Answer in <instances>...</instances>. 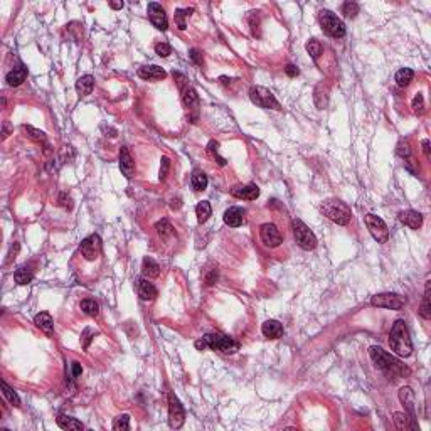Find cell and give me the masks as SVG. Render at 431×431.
<instances>
[{"label": "cell", "instance_id": "6da1fadb", "mask_svg": "<svg viewBox=\"0 0 431 431\" xmlns=\"http://www.w3.org/2000/svg\"><path fill=\"white\" fill-rule=\"evenodd\" d=\"M389 345L391 350L396 352L399 357H410L413 352V342L410 337V330L406 327L404 320H396L391 328L389 334Z\"/></svg>", "mask_w": 431, "mask_h": 431}, {"label": "cell", "instance_id": "7a4b0ae2", "mask_svg": "<svg viewBox=\"0 0 431 431\" xmlns=\"http://www.w3.org/2000/svg\"><path fill=\"white\" fill-rule=\"evenodd\" d=\"M369 356H371L372 362L376 364V367L382 369L384 372H388L391 376H404L410 374V369H406L403 364L397 359H394L391 354H388L386 350H382L381 347L372 345L369 349Z\"/></svg>", "mask_w": 431, "mask_h": 431}, {"label": "cell", "instance_id": "3957f363", "mask_svg": "<svg viewBox=\"0 0 431 431\" xmlns=\"http://www.w3.org/2000/svg\"><path fill=\"white\" fill-rule=\"evenodd\" d=\"M320 211H322V214L327 219H330V221H334L335 224H341V226L349 224L350 219H352L350 207L347 206L345 202L339 200V199H328V200H325L322 206H320Z\"/></svg>", "mask_w": 431, "mask_h": 431}, {"label": "cell", "instance_id": "277c9868", "mask_svg": "<svg viewBox=\"0 0 431 431\" xmlns=\"http://www.w3.org/2000/svg\"><path fill=\"white\" fill-rule=\"evenodd\" d=\"M319 20L323 32L330 36V37L341 39L345 36V24L342 22V19H339L334 12H330V10H320Z\"/></svg>", "mask_w": 431, "mask_h": 431}, {"label": "cell", "instance_id": "5b68a950", "mask_svg": "<svg viewBox=\"0 0 431 431\" xmlns=\"http://www.w3.org/2000/svg\"><path fill=\"white\" fill-rule=\"evenodd\" d=\"M291 229H293V237L297 244L305 251H312L317 248V237L312 233V229L305 224L300 219H293L291 222Z\"/></svg>", "mask_w": 431, "mask_h": 431}, {"label": "cell", "instance_id": "8992f818", "mask_svg": "<svg viewBox=\"0 0 431 431\" xmlns=\"http://www.w3.org/2000/svg\"><path fill=\"white\" fill-rule=\"evenodd\" d=\"M204 341L207 342V347H211L213 350H219L222 354H234L239 350V344L234 339L222 335L219 332H211V334L204 335Z\"/></svg>", "mask_w": 431, "mask_h": 431}, {"label": "cell", "instance_id": "52a82bcc", "mask_svg": "<svg viewBox=\"0 0 431 431\" xmlns=\"http://www.w3.org/2000/svg\"><path fill=\"white\" fill-rule=\"evenodd\" d=\"M250 100L259 108L276 109V111H280V109H281V105H280V101L275 98V94H273L269 90H266V88H263V86H253V88H251V90H250Z\"/></svg>", "mask_w": 431, "mask_h": 431}, {"label": "cell", "instance_id": "ba28073f", "mask_svg": "<svg viewBox=\"0 0 431 431\" xmlns=\"http://www.w3.org/2000/svg\"><path fill=\"white\" fill-rule=\"evenodd\" d=\"M364 221H366V226H367L369 233H371V236L374 237L377 243H381V244L388 243V239H389V229H388V226H386V222L382 221L379 216L367 214Z\"/></svg>", "mask_w": 431, "mask_h": 431}, {"label": "cell", "instance_id": "9c48e42d", "mask_svg": "<svg viewBox=\"0 0 431 431\" xmlns=\"http://www.w3.org/2000/svg\"><path fill=\"white\" fill-rule=\"evenodd\" d=\"M371 305L377 306V308L401 310L406 305V298L397 293H377L371 298Z\"/></svg>", "mask_w": 431, "mask_h": 431}, {"label": "cell", "instance_id": "30bf717a", "mask_svg": "<svg viewBox=\"0 0 431 431\" xmlns=\"http://www.w3.org/2000/svg\"><path fill=\"white\" fill-rule=\"evenodd\" d=\"M185 421V411L180 404L179 397L174 393L169 394V426L174 430H179Z\"/></svg>", "mask_w": 431, "mask_h": 431}, {"label": "cell", "instance_id": "8fae6325", "mask_svg": "<svg viewBox=\"0 0 431 431\" xmlns=\"http://www.w3.org/2000/svg\"><path fill=\"white\" fill-rule=\"evenodd\" d=\"M259 237H261L263 244L266 248H278L281 243H283V236H281L280 229L276 228L271 222H266V224L261 226L259 229Z\"/></svg>", "mask_w": 431, "mask_h": 431}, {"label": "cell", "instance_id": "7c38bea8", "mask_svg": "<svg viewBox=\"0 0 431 431\" xmlns=\"http://www.w3.org/2000/svg\"><path fill=\"white\" fill-rule=\"evenodd\" d=\"M81 254L88 261H94L101 254V237L98 234H90L81 241Z\"/></svg>", "mask_w": 431, "mask_h": 431}, {"label": "cell", "instance_id": "4fadbf2b", "mask_svg": "<svg viewBox=\"0 0 431 431\" xmlns=\"http://www.w3.org/2000/svg\"><path fill=\"white\" fill-rule=\"evenodd\" d=\"M147 14H148V19H150L152 25L155 29H159V31H167V29H169V20H167L165 10H163V7L160 5V3H157V2L148 3Z\"/></svg>", "mask_w": 431, "mask_h": 431}, {"label": "cell", "instance_id": "5bb4252c", "mask_svg": "<svg viewBox=\"0 0 431 431\" xmlns=\"http://www.w3.org/2000/svg\"><path fill=\"white\" fill-rule=\"evenodd\" d=\"M120 170L126 179H131L135 175V162L126 147L120 148Z\"/></svg>", "mask_w": 431, "mask_h": 431}, {"label": "cell", "instance_id": "9a60e30c", "mask_svg": "<svg viewBox=\"0 0 431 431\" xmlns=\"http://www.w3.org/2000/svg\"><path fill=\"white\" fill-rule=\"evenodd\" d=\"M138 76H140L142 79H145V81H160V79H163L167 76V72L163 71L160 66H142L140 69H138Z\"/></svg>", "mask_w": 431, "mask_h": 431}, {"label": "cell", "instance_id": "2e32d148", "mask_svg": "<svg viewBox=\"0 0 431 431\" xmlns=\"http://www.w3.org/2000/svg\"><path fill=\"white\" fill-rule=\"evenodd\" d=\"M231 194L237 197V199H246V200H254L259 197V187L254 184L248 185H236L234 189H231Z\"/></svg>", "mask_w": 431, "mask_h": 431}, {"label": "cell", "instance_id": "e0dca14e", "mask_svg": "<svg viewBox=\"0 0 431 431\" xmlns=\"http://www.w3.org/2000/svg\"><path fill=\"white\" fill-rule=\"evenodd\" d=\"M397 217H399V221L403 222L404 226H408V228L411 229H419L423 226V216L419 214L418 211H413V209L401 211Z\"/></svg>", "mask_w": 431, "mask_h": 431}, {"label": "cell", "instance_id": "ac0fdd59", "mask_svg": "<svg viewBox=\"0 0 431 431\" xmlns=\"http://www.w3.org/2000/svg\"><path fill=\"white\" fill-rule=\"evenodd\" d=\"M137 291L138 297L142 300H155L157 295H159V290L155 288V285L150 283L148 280H138L137 281Z\"/></svg>", "mask_w": 431, "mask_h": 431}, {"label": "cell", "instance_id": "d6986e66", "mask_svg": "<svg viewBox=\"0 0 431 431\" xmlns=\"http://www.w3.org/2000/svg\"><path fill=\"white\" fill-rule=\"evenodd\" d=\"M244 209L241 207H229L224 213V222L229 226V228H239L244 222Z\"/></svg>", "mask_w": 431, "mask_h": 431}, {"label": "cell", "instance_id": "ffe728a7", "mask_svg": "<svg viewBox=\"0 0 431 431\" xmlns=\"http://www.w3.org/2000/svg\"><path fill=\"white\" fill-rule=\"evenodd\" d=\"M261 332L266 339H278L283 335V325L278 320H266L261 325Z\"/></svg>", "mask_w": 431, "mask_h": 431}, {"label": "cell", "instance_id": "44dd1931", "mask_svg": "<svg viewBox=\"0 0 431 431\" xmlns=\"http://www.w3.org/2000/svg\"><path fill=\"white\" fill-rule=\"evenodd\" d=\"M25 78H27V68L19 64V66H16V68H14L9 74H7V85H9V86H20L22 83L25 81Z\"/></svg>", "mask_w": 431, "mask_h": 431}, {"label": "cell", "instance_id": "7402d4cb", "mask_svg": "<svg viewBox=\"0 0 431 431\" xmlns=\"http://www.w3.org/2000/svg\"><path fill=\"white\" fill-rule=\"evenodd\" d=\"M94 88V78L91 74H85L76 81V91H78L79 98H85L93 91Z\"/></svg>", "mask_w": 431, "mask_h": 431}, {"label": "cell", "instance_id": "603a6c76", "mask_svg": "<svg viewBox=\"0 0 431 431\" xmlns=\"http://www.w3.org/2000/svg\"><path fill=\"white\" fill-rule=\"evenodd\" d=\"M399 399L401 403L404 404V408L408 410V413H410L411 416V421L414 419V394H413L411 388H401L399 389Z\"/></svg>", "mask_w": 431, "mask_h": 431}, {"label": "cell", "instance_id": "cb8c5ba5", "mask_svg": "<svg viewBox=\"0 0 431 431\" xmlns=\"http://www.w3.org/2000/svg\"><path fill=\"white\" fill-rule=\"evenodd\" d=\"M182 93V101L189 109H197L199 108V96H197V91L192 86H187L180 91Z\"/></svg>", "mask_w": 431, "mask_h": 431}, {"label": "cell", "instance_id": "d4e9b609", "mask_svg": "<svg viewBox=\"0 0 431 431\" xmlns=\"http://www.w3.org/2000/svg\"><path fill=\"white\" fill-rule=\"evenodd\" d=\"M142 273H144L145 278H157L160 275V266L159 263L153 258H144V263H142Z\"/></svg>", "mask_w": 431, "mask_h": 431}, {"label": "cell", "instance_id": "484cf974", "mask_svg": "<svg viewBox=\"0 0 431 431\" xmlns=\"http://www.w3.org/2000/svg\"><path fill=\"white\" fill-rule=\"evenodd\" d=\"M34 323L37 325L39 328H41L42 332H46V334H53L54 330V322H53V317L49 315L47 312H41L37 313V315L34 317Z\"/></svg>", "mask_w": 431, "mask_h": 431}, {"label": "cell", "instance_id": "4316f807", "mask_svg": "<svg viewBox=\"0 0 431 431\" xmlns=\"http://www.w3.org/2000/svg\"><path fill=\"white\" fill-rule=\"evenodd\" d=\"M56 421H57V425H59V428L68 430V431H81L83 428H85L81 421H78V419H74V418H69V416H66V414H59Z\"/></svg>", "mask_w": 431, "mask_h": 431}, {"label": "cell", "instance_id": "83f0119b", "mask_svg": "<svg viewBox=\"0 0 431 431\" xmlns=\"http://www.w3.org/2000/svg\"><path fill=\"white\" fill-rule=\"evenodd\" d=\"M32 278H34V271H32L31 266H20L14 273V280H16L17 285H27L31 283Z\"/></svg>", "mask_w": 431, "mask_h": 431}, {"label": "cell", "instance_id": "f1b7e54d", "mask_svg": "<svg viewBox=\"0 0 431 431\" xmlns=\"http://www.w3.org/2000/svg\"><path fill=\"white\" fill-rule=\"evenodd\" d=\"M196 216H197V222L199 224H204V222L209 221V217L213 216V209H211V204L207 200H202V202L197 204L196 207Z\"/></svg>", "mask_w": 431, "mask_h": 431}, {"label": "cell", "instance_id": "f546056e", "mask_svg": "<svg viewBox=\"0 0 431 431\" xmlns=\"http://www.w3.org/2000/svg\"><path fill=\"white\" fill-rule=\"evenodd\" d=\"M413 78H414V71L410 68H403L396 72V85L401 88H406V86H410Z\"/></svg>", "mask_w": 431, "mask_h": 431}, {"label": "cell", "instance_id": "4dcf8cb0", "mask_svg": "<svg viewBox=\"0 0 431 431\" xmlns=\"http://www.w3.org/2000/svg\"><path fill=\"white\" fill-rule=\"evenodd\" d=\"M430 283L431 281H426V287H425V297H423V303H421V308H419V315L423 317L425 320L431 319V306H430Z\"/></svg>", "mask_w": 431, "mask_h": 431}, {"label": "cell", "instance_id": "1f68e13d", "mask_svg": "<svg viewBox=\"0 0 431 431\" xmlns=\"http://www.w3.org/2000/svg\"><path fill=\"white\" fill-rule=\"evenodd\" d=\"M192 12H194V9H177L175 10L174 20L180 31H185V27H187V24H185V17H189Z\"/></svg>", "mask_w": 431, "mask_h": 431}, {"label": "cell", "instance_id": "d6a6232c", "mask_svg": "<svg viewBox=\"0 0 431 431\" xmlns=\"http://www.w3.org/2000/svg\"><path fill=\"white\" fill-rule=\"evenodd\" d=\"M155 231H157V234H159L160 237H163V239H165V237H169V236H174V228H172V224L167 221V219H162V221L157 222Z\"/></svg>", "mask_w": 431, "mask_h": 431}, {"label": "cell", "instance_id": "836d02e7", "mask_svg": "<svg viewBox=\"0 0 431 431\" xmlns=\"http://www.w3.org/2000/svg\"><path fill=\"white\" fill-rule=\"evenodd\" d=\"M81 310L88 317H96L98 313H100V306H98V303L94 302L93 298H85V300H81Z\"/></svg>", "mask_w": 431, "mask_h": 431}, {"label": "cell", "instance_id": "e575fe53", "mask_svg": "<svg viewBox=\"0 0 431 431\" xmlns=\"http://www.w3.org/2000/svg\"><path fill=\"white\" fill-rule=\"evenodd\" d=\"M2 394L7 397V399H9L10 404H14L16 408L20 406V399H19V396H17V393L12 388H10V386L7 384L5 381H2Z\"/></svg>", "mask_w": 431, "mask_h": 431}, {"label": "cell", "instance_id": "d590c367", "mask_svg": "<svg viewBox=\"0 0 431 431\" xmlns=\"http://www.w3.org/2000/svg\"><path fill=\"white\" fill-rule=\"evenodd\" d=\"M306 53L310 54V56H312V59L313 61H317L320 57V54H322V51H323V47H322V44H320V41H317V39H310L308 42H306Z\"/></svg>", "mask_w": 431, "mask_h": 431}, {"label": "cell", "instance_id": "8d00e7d4", "mask_svg": "<svg viewBox=\"0 0 431 431\" xmlns=\"http://www.w3.org/2000/svg\"><path fill=\"white\" fill-rule=\"evenodd\" d=\"M207 182L209 180H207V175L204 172H194V175H192V187H194L196 191L199 192L206 191Z\"/></svg>", "mask_w": 431, "mask_h": 431}, {"label": "cell", "instance_id": "74e56055", "mask_svg": "<svg viewBox=\"0 0 431 431\" xmlns=\"http://www.w3.org/2000/svg\"><path fill=\"white\" fill-rule=\"evenodd\" d=\"M113 430L116 431H126L130 430V416L128 414H120L113 421Z\"/></svg>", "mask_w": 431, "mask_h": 431}, {"label": "cell", "instance_id": "f35d334b", "mask_svg": "<svg viewBox=\"0 0 431 431\" xmlns=\"http://www.w3.org/2000/svg\"><path fill=\"white\" fill-rule=\"evenodd\" d=\"M342 14H344L345 17H350V19H354V17L359 14V3H356V2H345L344 5H342Z\"/></svg>", "mask_w": 431, "mask_h": 431}, {"label": "cell", "instance_id": "ab89813d", "mask_svg": "<svg viewBox=\"0 0 431 431\" xmlns=\"http://www.w3.org/2000/svg\"><path fill=\"white\" fill-rule=\"evenodd\" d=\"M413 111L416 113L418 116H421L423 113H425V100H423V94L418 93L414 96V100H413V105H411Z\"/></svg>", "mask_w": 431, "mask_h": 431}, {"label": "cell", "instance_id": "60d3db41", "mask_svg": "<svg viewBox=\"0 0 431 431\" xmlns=\"http://www.w3.org/2000/svg\"><path fill=\"white\" fill-rule=\"evenodd\" d=\"M217 148H219V144H217V142H216V140H211L209 144H207V152H209L211 155H213L214 159L217 160L219 165L224 167V165H226V160L222 159V157H219V155H217Z\"/></svg>", "mask_w": 431, "mask_h": 431}, {"label": "cell", "instance_id": "b9f144b4", "mask_svg": "<svg viewBox=\"0 0 431 431\" xmlns=\"http://www.w3.org/2000/svg\"><path fill=\"white\" fill-rule=\"evenodd\" d=\"M155 53L159 54L160 57H167L169 54H172V47L167 42H157L155 44Z\"/></svg>", "mask_w": 431, "mask_h": 431}, {"label": "cell", "instance_id": "7bdbcfd3", "mask_svg": "<svg viewBox=\"0 0 431 431\" xmlns=\"http://www.w3.org/2000/svg\"><path fill=\"white\" fill-rule=\"evenodd\" d=\"M24 130L27 131L29 135H31V138H34V140H37V142H46V133H44V131H41V130H36V128H32V126H24Z\"/></svg>", "mask_w": 431, "mask_h": 431}, {"label": "cell", "instance_id": "ee69618b", "mask_svg": "<svg viewBox=\"0 0 431 431\" xmlns=\"http://www.w3.org/2000/svg\"><path fill=\"white\" fill-rule=\"evenodd\" d=\"M160 162H162V165H160L159 179H160V180H165L167 174H169V169H170V160L167 159V157H162V160H160Z\"/></svg>", "mask_w": 431, "mask_h": 431}, {"label": "cell", "instance_id": "f6af8a7d", "mask_svg": "<svg viewBox=\"0 0 431 431\" xmlns=\"http://www.w3.org/2000/svg\"><path fill=\"white\" fill-rule=\"evenodd\" d=\"M408 416L404 414V413H394V421H396L397 428L399 430H404L408 428Z\"/></svg>", "mask_w": 431, "mask_h": 431}, {"label": "cell", "instance_id": "bcb514c9", "mask_svg": "<svg viewBox=\"0 0 431 431\" xmlns=\"http://www.w3.org/2000/svg\"><path fill=\"white\" fill-rule=\"evenodd\" d=\"M174 79L175 81H177V86H179V90H184V88H187L189 86V81H187V78H185L184 74H182V72H175L174 71Z\"/></svg>", "mask_w": 431, "mask_h": 431}, {"label": "cell", "instance_id": "7dc6e473", "mask_svg": "<svg viewBox=\"0 0 431 431\" xmlns=\"http://www.w3.org/2000/svg\"><path fill=\"white\" fill-rule=\"evenodd\" d=\"M19 250H20V244L19 243H14L12 246H10V251H9V254H7V259H5L7 265H9V263H12L14 259H16V256L19 254Z\"/></svg>", "mask_w": 431, "mask_h": 431}, {"label": "cell", "instance_id": "c3c4849f", "mask_svg": "<svg viewBox=\"0 0 431 431\" xmlns=\"http://www.w3.org/2000/svg\"><path fill=\"white\" fill-rule=\"evenodd\" d=\"M71 202H72L71 197L66 194V192H61V194H59V206H63L64 209H71V207H72Z\"/></svg>", "mask_w": 431, "mask_h": 431}, {"label": "cell", "instance_id": "681fc988", "mask_svg": "<svg viewBox=\"0 0 431 431\" xmlns=\"http://www.w3.org/2000/svg\"><path fill=\"white\" fill-rule=\"evenodd\" d=\"M189 56H191V59L194 61V63H196L197 66H202V64H204V57H202V54H200V51H197V49H191V53H189Z\"/></svg>", "mask_w": 431, "mask_h": 431}, {"label": "cell", "instance_id": "f907efd6", "mask_svg": "<svg viewBox=\"0 0 431 431\" xmlns=\"http://www.w3.org/2000/svg\"><path fill=\"white\" fill-rule=\"evenodd\" d=\"M204 281H206V285H207V287H211V285H214L216 281H217V271H216V269H211V271L206 275V278H204Z\"/></svg>", "mask_w": 431, "mask_h": 431}, {"label": "cell", "instance_id": "816d5d0a", "mask_svg": "<svg viewBox=\"0 0 431 431\" xmlns=\"http://www.w3.org/2000/svg\"><path fill=\"white\" fill-rule=\"evenodd\" d=\"M285 72H287V74L290 76V78H295V76H298V74H300V71H298V68H297V66H293V64H288L287 68H285Z\"/></svg>", "mask_w": 431, "mask_h": 431}, {"label": "cell", "instance_id": "f5cc1de1", "mask_svg": "<svg viewBox=\"0 0 431 431\" xmlns=\"http://www.w3.org/2000/svg\"><path fill=\"white\" fill-rule=\"evenodd\" d=\"M71 369H72V377H79V376H81L83 367H81V364H79V362H72Z\"/></svg>", "mask_w": 431, "mask_h": 431}, {"label": "cell", "instance_id": "db71d44e", "mask_svg": "<svg viewBox=\"0 0 431 431\" xmlns=\"http://www.w3.org/2000/svg\"><path fill=\"white\" fill-rule=\"evenodd\" d=\"M207 347V342L204 341V339H199V341H196V349L197 350H204Z\"/></svg>", "mask_w": 431, "mask_h": 431}, {"label": "cell", "instance_id": "11a10c76", "mask_svg": "<svg viewBox=\"0 0 431 431\" xmlns=\"http://www.w3.org/2000/svg\"><path fill=\"white\" fill-rule=\"evenodd\" d=\"M421 145H423V150H425L426 157H430V140H423Z\"/></svg>", "mask_w": 431, "mask_h": 431}, {"label": "cell", "instance_id": "9f6ffc18", "mask_svg": "<svg viewBox=\"0 0 431 431\" xmlns=\"http://www.w3.org/2000/svg\"><path fill=\"white\" fill-rule=\"evenodd\" d=\"M9 131H10V128H9V122H5V123H3V133H2V138H3V140H5V138L9 137Z\"/></svg>", "mask_w": 431, "mask_h": 431}, {"label": "cell", "instance_id": "6f0895ef", "mask_svg": "<svg viewBox=\"0 0 431 431\" xmlns=\"http://www.w3.org/2000/svg\"><path fill=\"white\" fill-rule=\"evenodd\" d=\"M109 7H111V9H115V10H118V9H122V7H123V2H109Z\"/></svg>", "mask_w": 431, "mask_h": 431}, {"label": "cell", "instance_id": "680465c9", "mask_svg": "<svg viewBox=\"0 0 431 431\" xmlns=\"http://www.w3.org/2000/svg\"><path fill=\"white\" fill-rule=\"evenodd\" d=\"M222 81V85H229V83H231V79H228L226 78V76H221V78H219Z\"/></svg>", "mask_w": 431, "mask_h": 431}]
</instances>
